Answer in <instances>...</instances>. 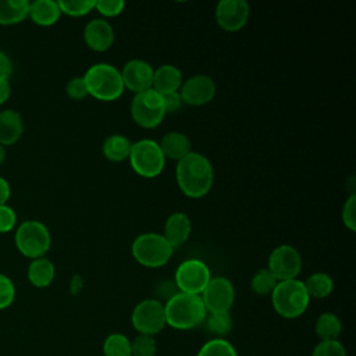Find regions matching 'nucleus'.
<instances>
[{
    "mask_svg": "<svg viewBox=\"0 0 356 356\" xmlns=\"http://www.w3.org/2000/svg\"><path fill=\"white\" fill-rule=\"evenodd\" d=\"M154 68L145 60L134 58L129 60L121 71V78L124 88L131 92L139 93L152 88Z\"/></svg>",
    "mask_w": 356,
    "mask_h": 356,
    "instance_id": "15",
    "label": "nucleus"
},
{
    "mask_svg": "<svg viewBox=\"0 0 356 356\" xmlns=\"http://www.w3.org/2000/svg\"><path fill=\"white\" fill-rule=\"evenodd\" d=\"M342 222L350 231L356 229V195H350L342 207Z\"/></svg>",
    "mask_w": 356,
    "mask_h": 356,
    "instance_id": "37",
    "label": "nucleus"
},
{
    "mask_svg": "<svg viewBox=\"0 0 356 356\" xmlns=\"http://www.w3.org/2000/svg\"><path fill=\"white\" fill-rule=\"evenodd\" d=\"M250 7L245 0H221L216 6V21L220 28L235 32L243 28L249 19Z\"/></svg>",
    "mask_w": 356,
    "mask_h": 356,
    "instance_id": "13",
    "label": "nucleus"
},
{
    "mask_svg": "<svg viewBox=\"0 0 356 356\" xmlns=\"http://www.w3.org/2000/svg\"><path fill=\"white\" fill-rule=\"evenodd\" d=\"M104 356H131V339L120 332H113L103 342Z\"/></svg>",
    "mask_w": 356,
    "mask_h": 356,
    "instance_id": "28",
    "label": "nucleus"
},
{
    "mask_svg": "<svg viewBox=\"0 0 356 356\" xmlns=\"http://www.w3.org/2000/svg\"><path fill=\"white\" fill-rule=\"evenodd\" d=\"M182 85V72L172 64H163L153 72L152 89L160 95L178 92Z\"/></svg>",
    "mask_w": 356,
    "mask_h": 356,
    "instance_id": "18",
    "label": "nucleus"
},
{
    "mask_svg": "<svg viewBox=\"0 0 356 356\" xmlns=\"http://www.w3.org/2000/svg\"><path fill=\"white\" fill-rule=\"evenodd\" d=\"M196 356H238L235 346L225 338H211L202 345Z\"/></svg>",
    "mask_w": 356,
    "mask_h": 356,
    "instance_id": "29",
    "label": "nucleus"
},
{
    "mask_svg": "<svg viewBox=\"0 0 356 356\" xmlns=\"http://www.w3.org/2000/svg\"><path fill=\"white\" fill-rule=\"evenodd\" d=\"M17 224V214L13 207L3 204L0 206V232L11 231Z\"/></svg>",
    "mask_w": 356,
    "mask_h": 356,
    "instance_id": "38",
    "label": "nucleus"
},
{
    "mask_svg": "<svg viewBox=\"0 0 356 356\" xmlns=\"http://www.w3.org/2000/svg\"><path fill=\"white\" fill-rule=\"evenodd\" d=\"M157 343L154 337L138 334L131 341V356H156Z\"/></svg>",
    "mask_w": 356,
    "mask_h": 356,
    "instance_id": "31",
    "label": "nucleus"
},
{
    "mask_svg": "<svg viewBox=\"0 0 356 356\" xmlns=\"http://www.w3.org/2000/svg\"><path fill=\"white\" fill-rule=\"evenodd\" d=\"M128 160L132 170L145 178L157 177L165 164V157L159 143L153 139H140L132 143Z\"/></svg>",
    "mask_w": 356,
    "mask_h": 356,
    "instance_id": "7",
    "label": "nucleus"
},
{
    "mask_svg": "<svg viewBox=\"0 0 356 356\" xmlns=\"http://www.w3.org/2000/svg\"><path fill=\"white\" fill-rule=\"evenodd\" d=\"M15 299V286L13 281L0 273V310L7 309Z\"/></svg>",
    "mask_w": 356,
    "mask_h": 356,
    "instance_id": "34",
    "label": "nucleus"
},
{
    "mask_svg": "<svg viewBox=\"0 0 356 356\" xmlns=\"http://www.w3.org/2000/svg\"><path fill=\"white\" fill-rule=\"evenodd\" d=\"M56 275L53 263L46 257L33 259L28 267V280L36 288L49 286Z\"/></svg>",
    "mask_w": 356,
    "mask_h": 356,
    "instance_id": "22",
    "label": "nucleus"
},
{
    "mask_svg": "<svg viewBox=\"0 0 356 356\" xmlns=\"http://www.w3.org/2000/svg\"><path fill=\"white\" fill-rule=\"evenodd\" d=\"M13 72V63L10 57L0 51V79H7Z\"/></svg>",
    "mask_w": 356,
    "mask_h": 356,
    "instance_id": "41",
    "label": "nucleus"
},
{
    "mask_svg": "<svg viewBox=\"0 0 356 356\" xmlns=\"http://www.w3.org/2000/svg\"><path fill=\"white\" fill-rule=\"evenodd\" d=\"M206 331L213 338H225L232 330V317L229 312L209 313L203 321Z\"/></svg>",
    "mask_w": 356,
    "mask_h": 356,
    "instance_id": "27",
    "label": "nucleus"
},
{
    "mask_svg": "<svg viewBox=\"0 0 356 356\" xmlns=\"http://www.w3.org/2000/svg\"><path fill=\"white\" fill-rule=\"evenodd\" d=\"M312 356H346V349L338 339L320 341L314 346Z\"/></svg>",
    "mask_w": 356,
    "mask_h": 356,
    "instance_id": "33",
    "label": "nucleus"
},
{
    "mask_svg": "<svg viewBox=\"0 0 356 356\" xmlns=\"http://www.w3.org/2000/svg\"><path fill=\"white\" fill-rule=\"evenodd\" d=\"M65 92H67L68 97H71L72 100H82L89 95L86 83L83 81V76H75V78L70 79L67 82Z\"/></svg>",
    "mask_w": 356,
    "mask_h": 356,
    "instance_id": "36",
    "label": "nucleus"
},
{
    "mask_svg": "<svg viewBox=\"0 0 356 356\" xmlns=\"http://www.w3.org/2000/svg\"><path fill=\"white\" fill-rule=\"evenodd\" d=\"M314 331L321 341H334L338 339V337L341 335L342 323L335 313L325 312L317 317Z\"/></svg>",
    "mask_w": 356,
    "mask_h": 356,
    "instance_id": "25",
    "label": "nucleus"
},
{
    "mask_svg": "<svg viewBox=\"0 0 356 356\" xmlns=\"http://www.w3.org/2000/svg\"><path fill=\"white\" fill-rule=\"evenodd\" d=\"M179 291H178V288H177V285H175V282L174 281H163V282H160L159 285H157V288H156V293L159 295V298H161V299H164L165 302L168 300V299H171L175 293H178Z\"/></svg>",
    "mask_w": 356,
    "mask_h": 356,
    "instance_id": "40",
    "label": "nucleus"
},
{
    "mask_svg": "<svg viewBox=\"0 0 356 356\" xmlns=\"http://www.w3.org/2000/svg\"><path fill=\"white\" fill-rule=\"evenodd\" d=\"M10 93H11V86L8 79H0V104L7 102V99L10 97Z\"/></svg>",
    "mask_w": 356,
    "mask_h": 356,
    "instance_id": "43",
    "label": "nucleus"
},
{
    "mask_svg": "<svg viewBox=\"0 0 356 356\" xmlns=\"http://www.w3.org/2000/svg\"><path fill=\"white\" fill-rule=\"evenodd\" d=\"M131 115L139 127L156 128L165 117L163 96L152 88L136 93L131 103Z\"/></svg>",
    "mask_w": 356,
    "mask_h": 356,
    "instance_id": "8",
    "label": "nucleus"
},
{
    "mask_svg": "<svg viewBox=\"0 0 356 356\" xmlns=\"http://www.w3.org/2000/svg\"><path fill=\"white\" fill-rule=\"evenodd\" d=\"M6 160V147L0 145V164H3Z\"/></svg>",
    "mask_w": 356,
    "mask_h": 356,
    "instance_id": "45",
    "label": "nucleus"
},
{
    "mask_svg": "<svg viewBox=\"0 0 356 356\" xmlns=\"http://www.w3.org/2000/svg\"><path fill=\"white\" fill-rule=\"evenodd\" d=\"M191 231H192L191 218L185 213L177 211L170 214L168 218L165 220L163 236L167 239L171 248L175 249L186 242V239L191 235Z\"/></svg>",
    "mask_w": 356,
    "mask_h": 356,
    "instance_id": "17",
    "label": "nucleus"
},
{
    "mask_svg": "<svg viewBox=\"0 0 356 356\" xmlns=\"http://www.w3.org/2000/svg\"><path fill=\"white\" fill-rule=\"evenodd\" d=\"M310 302V296L306 292L303 281L293 278L286 281H278L271 292V303L275 313L284 318L300 317Z\"/></svg>",
    "mask_w": 356,
    "mask_h": 356,
    "instance_id": "4",
    "label": "nucleus"
},
{
    "mask_svg": "<svg viewBox=\"0 0 356 356\" xmlns=\"http://www.w3.org/2000/svg\"><path fill=\"white\" fill-rule=\"evenodd\" d=\"M278 284V280L271 274L268 268H261L259 270L250 280V288L254 293L264 296V295H271L274 291L275 285Z\"/></svg>",
    "mask_w": 356,
    "mask_h": 356,
    "instance_id": "30",
    "label": "nucleus"
},
{
    "mask_svg": "<svg viewBox=\"0 0 356 356\" xmlns=\"http://www.w3.org/2000/svg\"><path fill=\"white\" fill-rule=\"evenodd\" d=\"M161 96H163V102H164L165 114H174V113L181 110L184 103H182V99L179 96V90L172 92V93H167V95H161Z\"/></svg>",
    "mask_w": 356,
    "mask_h": 356,
    "instance_id": "39",
    "label": "nucleus"
},
{
    "mask_svg": "<svg viewBox=\"0 0 356 356\" xmlns=\"http://www.w3.org/2000/svg\"><path fill=\"white\" fill-rule=\"evenodd\" d=\"M210 278L211 274L206 263L197 259H189L178 266L174 282L179 292L200 295Z\"/></svg>",
    "mask_w": 356,
    "mask_h": 356,
    "instance_id": "10",
    "label": "nucleus"
},
{
    "mask_svg": "<svg viewBox=\"0 0 356 356\" xmlns=\"http://www.w3.org/2000/svg\"><path fill=\"white\" fill-rule=\"evenodd\" d=\"M61 10L54 0H35L29 3L28 17L40 26H50L58 21Z\"/></svg>",
    "mask_w": 356,
    "mask_h": 356,
    "instance_id": "21",
    "label": "nucleus"
},
{
    "mask_svg": "<svg viewBox=\"0 0 356 356\" xmlns=\"http://www.w3.org/2000/svg\"><path fill=\"white\" fill-rule=\"evenodd\" d=\"M88 93L102 102L117 100L124 92L121 71L107 63H97L89 67L83 75Z\"/></svg>",
    "mask_w": 356,
    "mask_h": 356,
    "instance_id": "3",
    "label": "nucleus"
},
{
    "mask_svg": "<svg viewBox=\"0 0 356 356\" xmlns=\"http://www.w3.org/2000/svg\"><path fill=\"white\" fill-rule=\"evenodd\" d=\"M303 285L306 288V292L310 298L314 299H323L331 295L334 289V281L327 273H314L307 277L306 281H303Z\"/></svg>",
    "mask_w": 356,
    "mask_h": 356,
    "instance_id": "26",
    "label": "nucleus"
},
{
    "mask_svg": "<svg viewBox=\"0 0 356 356\" xmlns=\"http://www.w3.org/2000/svg\"><path fill=\"white\" fill-rule=\"evenodd\" d=\"M10 193H11V191H10L8 182L3 177H0V206L7 204Z\"/></svg>",
    "mask_w": 356,
    "mask_h": 356,
    "instance_id": "42",
    "label": "nucleus"
},
{
    "mask_svg": "<svg viewBox=\"0 0 356 356\" xmlns=\"http://www.w3.org/2000/svg\"><path fill=\"white\" fill-rule=\"evenodd\" d=\"M131 323L138 334L154 337L167 325L164 305L159 299L140 300L132 310Z\"/></svg>",
    "mask_w": 356,
    "mask_h": 356,
    "instance_id": "9",
    "label": "nucleus"
},
{
    "mask_svg": "<svg viewBox=\"0 0 356 356\" xmlns=\"http://www.w3.org/2000/svg\"><path fill=\"white\" fill-rule=\"evenodd\" d=\"M175 178L184 195L197 199L207 195L213 186V165L206 156L191 152L177 161Z\"/></svg>",
    "mask_w": 356,
    "mask_h": 356,
    "instance_id": "1",
    "label": "nucleus"
},
{
    "mask_svg": "<svg viewBox=\"0 0 356 356\" xmlns=\"http://www.w3.org/2000/svg\"><path fill=\"white\" fill-rule=\"evenodd\" d=\"M267 268L278 281L293 280L302 270V256L293 246L280 245L270 253Z\"/></svg>",
    "mask_w": 356,
    "mask_h": 356,
    "instance_id": "11",
    "label": "nucleus"
},
{
    "mask_svg": "<svg viewBox=\"0 0 356 356\" xmlns=\"http://www.w3.org/2000/svg\"><path fill=\"white\" fill-rule=\"evenodd\" d=\"M132 142L127 136L114 134L106 138V140L103 142V154L107 160L113 163H120L129 157Z\"/></svg>",
    "mask_w": 356,
    "mask_h": 356,
    "instance_id": "23",
    "label": "nucleus"
},
{
    "mask_svg": "<svg viewBox=\"0 0 356 356\" xmlns=\"http://www.w3.org/2000/svg\"><path fill=\"white\" fill-rule=\"evenodd\" d=\"M200 298L207 313L229 312L235 300V289L228 278L211 277Z\"/></svg>",
    "mask_w": 356,
    "mask_h": 356,
    "instance_id": "12",
    "label": "nucleus"
},
{
    "mask_svg": "<svg viewBox=\"0 0 356 356\" xmlns=\"http://www.w3.org/2000/svg\"><path fill=\"white\" fill-rule=\"evenodd\" d=\"M83 40L93 51H106L114 43V29L106 19L95 18L86 24Z\"/></svg>",
    "mask_w": 356,
    "mask_h": 356,
    "instance_id": "16",
    "label": "nucleus"
},
{
    "mask_svg": "<svg viewBox=\"0 0 356 356\" xmlns=\"http://www.w3.org/2000/svg\"><path fill=\"white\" fill-rule=\"evenodd\" d=\"M51 245L47 227L38 220H28L18 225L15 232L17 249L29 259L43 257Z\"/></svg>",
    "mask_w": 356,
    "mask_h": 356,
    "instance_id": "6",
    "label": "nucleus"
},
{
    "mask_svg": "<svg viewBox=\"0 0 356 356\" xmlns=\"http://www.w3.org/2000/svg\"><path fill=\"white\" fill-rule=\"evenodd\" d=\"M125 3L122 0H96L95 8L104 17H115L122 13Z\"/></svg>",
    "mask_w": 356,
    "mask_h": 356,
    "instance_id": "35",
    "label": "nucleus"
},
{
    "mask_svg": "<svg viewBox=\"0 0 356 356\" xmlns=\"http://www.w3.org/2000/svg\"><path fill=\"white\" fill-rule=\"evenodd\" d=\"M164 314L167 325L188 331L203 324L207 312L200 295L178 292L164 303Z\"/></svg>",
    "mask_w": 356,
    "mask_h": 356,
    "instance_id": "2",
    "label": "nucleus"
},
{
    "mask_svg": "<svg viewBox=\"0 0 356 356\" xmlns=\"http://www.w3.org/2000/svg\"><path fill=\"white\" fill-rule=\"evenodd\" d=\"M216 95V83L211 76L197 74L182 82L179 96L182 103L189 106H203L213 100Z\"/></svg>",
    "mask_w": 356,
    "mask_h": 356,
    "instance_id": "14",
    "label": "nucleus"
},
{
    "mask_svg": "<svg viewBox=\"0 0 356 356\" xmlns=\"http://www.w3.org/2000/svg\"><path fill=\"white\" fill-rule=\"evenodd\" d=\"M165 159L179 161L188 153H191V140L189 138L178 131H171L165 134L159 143Z\"/></svg>",
    "mask_w": 356,
    "mask_h": 356,
    "instance_id": "20",
    "label": "nucleus"
},
{
    "mask_svg": "<svg viewBox=\"0 0 356 356\" xmlns=\"http://www.w3.org/2000/svg\"><path fill=\"white\" fill-rule=\"evenodd\" d=\"M29 14L26 0H0V25H15Z\"/></svg>",
    "mask_w": 356,
    "mask_h": 356,
    "instance_id": "24",
    "label": "nucleus"
},
{
    "mask_svg": "<svg viewBox=\"0 0 356 356\" xmlns=\"http://www.w3.org/2000/svg\"><path fill=\"white\" fill-rule=\"evenodd\" d=\"M57 3L61 13L71 17H82L95 8L96 0H61Z\"/></svg>",
    "mask_w": 356,
    "mask_h": 356,
    "instance_id": "32",
    "label": "nucleus"
},
{
    "mask_svg": "<svg viewBox=\"0 0 356 356\" xmlns=\"http://www.w3.org/2000/svg\"><path fill=\"white\" fill-rule=\"evenodd\" d=\"M82 286H83L82 278H81L79 275H74V277L71 278V282H70V291H71V293H72V295L79 293L81 289H82Z\"/></svg>",
    "mask_w": 356,
    "mask_h": 356,
    "instance_id": "44",
    "label": "nucleus"
},
{
    "mask_svg": "<svg viewBox=\"0 0 356 356\" xmlns=\"http://www.w3.org/2000/svg\"><path fill=\"white\" fill-rule=\"evenodd\" d=\"M131 252L139 264L149 268H157L171 259L174 249L163 234L145 232L134 239Z\"/></svg>",
    "mask_w": 356,
    "mask_h": 356,
    "instance_id": "5",
    "label": "nucleus"
},
{
    "mask_svg": "<svg viewBox=\"0 0 356 356\" xmlns=\"http://www.w3.org/2000/svg\"><path fill=\"white\" fill-rule=\"evenodd\" d=\"M24 132V122L15 110L0 111V145L10 146L15 143Z\"/></svg>",
    "mask_w": 356,
    "mask_h": 356,
    "instance_id": "19",
    "label": "nucleus"
}]
</instances>
